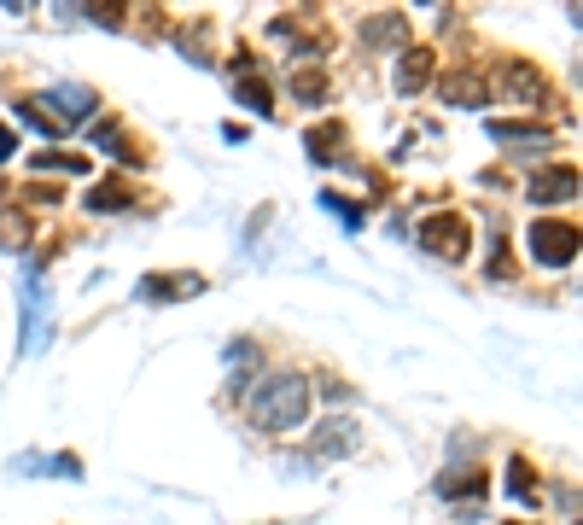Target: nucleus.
Wrapping results in <instances>:
<instances>
[{
  "label": "nucleus",
  "instance_id": "f257e3e1",
  "mask_svg": "<svg viewBox=\"0 0 583 525\" xmlns=\"http://www.w3.org/2000/svg\"><path fill=\"white\" fill-rule=\"evenodd\" d=\"M245 415L257 432H298L309 415V385L298 374H263L257 391L245 397Z\"/></svg>",
  "mask_w": 583,
  "mask_h": 525
},
{
  "label": "nucleus",
  "instance_id": "f03ea898",
  "mask_svg": "<svg viewBox=\"0 0 583 525\" xmlns=\"http://www.w3.org/2000/svg\"><path fill=\"white\" fill-rule=\"evenodd\" d=\"M531 257L543 263V269H566L572 257H578V222H554V216H543V222H531Z\"/></svg>",
  "mask_w": 583,
  "mask_h": 525
},
{
  "label": "nucleus",
  "instance_id": "7ed1b4c3",
  "mask_svg": "<svg viewBox=\"0 0 583 525\" xmlns=\"http://www.w3.org/2000/svg\"><path fill=\"white\" fill-rule=\"evenodd\" d=\"M420 245L432 251V257H467V245H473V228H467V216L461 210H438V216H426L420 222Z\"/></svg>",
  "mask_w": 583,
  "mask_h": 525
},
{
  "label": "nucleus",
  "instance_id": "20e7f679",
  "mask_svg": "<svg viewBox=\"0 0 583 525\" xmlns=\"http://www.w3.org/2000/svg\"><path fill=\"white\" fill-rule=\"evenodd\" d=\"M18 304H24V356H41V345H47V327H53V298H47V286H41V275H24V286H18Z\"/></svg>",
  "mask_w": 583,
  "mask_h": 525
},
{
  "label": "nucleus",
  "instance_id": "39448f33",
  "mask_svg": "<svg viewBox=\"0 0 583 525\" xmlns=\"http://www.w3.org/2000/svg\"><path fill=\"white\" fill-rule=\"evenodd\" d=\"M525 199H531V205H566V199H578V164H549V170H537L525 181Z\"/></svg>",
  "mask_w": 583,
  "mask_h": 525
},
{
  "label": "nucleus",
  "instance_id": "423d86ee",
  "mask_svg": "<svg viewBox=\"0 0 583 525\" xmlns=\"http://www.w3.org/2000/svg\"><path fill=\"white\" fill-rule=\"evenodd\" d=\"M350 450H362V426L356 420H321L315 426V438H309V455L315 461H333V455H350Z\"/></svg>",
  "mask_w": 583,
  "mask_h": 525
},
{
  "label": "nucleus",
  "instance_id": "0eeeda50",
  "mask_svg": "<svg viewBox=\"0 0 583 525\" xmlns=\"http://www.w3.org/2000/svg\"><path fill=\"white\" fill-rule=\"evenodd\" d=\"M502 88H508L514 100H525V105H549L554 100L549 76H543L537 65H525V59H508V65H502Z\"/></svg>",
  "mask_w": 583,
  "mask_h": 525
},
{
  "label": "nucleus",
  "instance_id": "6e6552de",
  "mask_svg": "<svg viewBox=\"0 0 583 525\" xmlns=\"http://www.w3.org/2000/svg\"><path fill=\"white\" fill-rule=\"evenodd\" d=\"M193 292H205V280L199 275H146L135 286L140 304H175V298H193Z\"/></svg>",
  "mask_w": 583,
  "mask_h": 525
},
{
  "label": "nucleus",
  "instance_id": "1a4fd4ad",
  "mask_svg": "<svg viewBox=\"0 0 583 525\" xmlns=\"http://www.w3.org/2000/svg\"><path fill=\"white\" fill-rule=\"evenodd\" d=\"M82 199H88V210H100V216H117V210L135 205V187H129L123 175H105V181H94Z\"/></svg>",
  "mask_w": 583,
  "mask_h": 525
},
{
  "label": "nucleus",
  "instance_id": "9d476101",
  "mask_svg": "<svg viewBox=\"0 0 583 525\" xmlns=\"http://www.w3.org/2000/svg\"><path fill=\"white\" fill-rule=\"evenodd\" d=\"M426 82H432V53L426 47H403V59H397V94L414 100Z\"/></svg>",
  "mask_w": 583,
  "mask_h": 525
},
{
  "label": "nucleus",
  "instance_id": "9b49d317",
  "mask_svg": "<svg viewBox=\"0 0 583 525\" xmlns=\"http://www.w3.org/2000/svg\"><path fill=\"white\" fill-rule=\"evenodd\" d=\"M490 135L514 140L508 152H549V146H554V135L543 129V123H502V117H496V123H490Z\"/></svg>",
  "mask_w": 583,
  "mask_h": 525
},
{
  "label": "nucleus",
  "instance_id": "f8f14e48",
  "mask_svg": "<svg viewBox=\"0 0 583 525\" xmlns=\"http://www.w3.org/2000/svg\"><path fill=\"white\" fill-rule=\"evenodd\" d=\"M362 41H368V47H397V53H403V47H409V18H403V12H379V18L362 24Z\"/></svg>",
  "mask_w": 583,
  "mask_h": 525
},
{
  "label": "nucleus",
  "instance_id": "ddd939ff",
  "mask_svg": "<svg viewBox=\"0 0 583 525\" xmlns=\"http://www.w3.org/2000/svg\"><path fill=\"white\" fill-rule=\"evenodd\" d=\"M438 94H444L449 105H484V100H490V82H484L479 70H449Z\"/></svg>",
  "mask_w": 583,
  "mask_h": 525
},
{
  "label": "nucleus",
  "instance_id": "4468645a",
  "mask_svg": "<svg viewBox=\"0 0 583 525\" xmlns=\"http://www.w3.org/2000/svg\"><path fill=\"white\" fill-rule=\"evenodd\" d=\"M53 100H59V123H76V117H94V105H100V94L94 88H82V82H59L53 88Z\"/></svg>",
  "mask_w": 583,
  "mask_h": 525
},
{
  "label": "nucleus",
  "instance_id": "2eb2a0df",
  "mask_svg": "<svg viewBox=\"0 0 583 525\" xmlns=\"http://www.w3.org/2000/svg\"><path fill=\"white\" fill-rule=\"evenodd\" d=\"M88 140H94L100 152H111V158H123V164H135V158H146V152H140L135 140L123 135V123H111V117H105V123H94V129H88Z\"/></svg>",
  "mask_w": 583,
  "mask_h": 525
},
{
  "label": "nucleus",
  "instance_id": "dca6fc26",
  "mask_svg": "<svg viewBox=\"0 0 583 525\" xmlns=\"http://www.w3.org/2000/svg\"><path fill=\"white\" fill-rule=\"evenodd\" d=\"M286 88H292V100H298V105H327V70H315V65L292 70V76H286Z\"/></svg>",
  "mask_w": 583,
  "mask_h": 525
},
{
  "label": "nucleus",
  "instance_id": "f3484780",
  "mask_svg": "<svg viewBox=\"0 0 583 525\" xmlns=\"http://www.w3.org/2000/svg\"><path fill=\"white\" fill-rule=\"evenodd\" d=\"M35 240V222L24 216L18 205H0V245H12V251H24Z\"/></svg>",
  "mask_w": 583,
  "mask_h": 525
},
{
  "label": "nucleus",
  "instance_id": "a211bd4d",
  "mask_svg": "<svg viewBox=\"0 0 583 525\" xmlns=\"http://www.w3.org/2000/svg\"><path fill=\"white\" fill-rule=\"evenodd\" d=\"M339 140H344V129L339 123H327V129H309V158H315V164H333V158H339Z\"/></svg>",
  "mask_w": 583,
  "mask_h": 525
},
{
  "label": "nucleus",
  "instance_id": "6ab92c4d",
  "mask_svg": "<svg viewBox=\"0 0 583 525\" xmlns=\"http://www.w3.org/2000/svg\"><path fill=\"white\" fill-rule=\"evenodd\" d=\"M18 117L30 123L35 135H47V140H53V135H65V123H59L53 111H41V105H35V100H18Z\"/></svg>",
  "mask_w": 583,
  "mask_h": 525
},
{
  "label": "nucleus",
  "instance_id": "aec40b11",
  "mask_svg": "<svg viewBox=\"0 0 583 525\" xmlns=\"http://www.w3.org/2000/svg\"><path fill=\"white\" fill-rule=\"evenodd\" d=\"M240 105H251L257 117H269V111H275V94H269V82H263V76H245V82H240Z\"/></svg>",
  "mask_w": 583,
  "mask_h": 525
},
{
  "label": "nucleus",
  "instance_id": "412c9836",
  "mask_svg": "<svg viewBox=\"0 0 583 525\" xmlns=\"http://www.w3.org/2000/svg\"><path fill=\"white\" fill-rule=\"evenodd\" d=\"M35 170H41V175H47V170H53V175H82V170H88V158H76V152H35Z\"/></svg>",
  "mask_w": 583,
  "mask_h": 525
},
{
  "label": "nucleus",
  "instance_id": "4be33fe9",
  "mask_svg": "<svg viewBox=\"0 0 583 525\" xmlns=\"http://www.w3.org/2000/svg\"><path fill=\"white\" fill-rule=\"evenodd\" d=\"M508 496H514V502H525V508L537 502V479H531V467H525V461H514V467H508Z\"/></svg>",
  "mask_w": 583,
  "mask_h": 525
},
{
  "label": "nucleus",
  "instance_id": "5701e85b",
  "mask_svg": "<svg viewBox=\"0 0 583 525\" xmlns=\"http://www.w3.org/2000/svg\"><path fill=\"white\" fill-rule=\"evenodd\" d=\"M321 210H333V216H339L350 234H356V228H362V216H368L362 205H350V199H339V193H321Z\"/></svg>",
  "mask_w": 583,
  "mask_h": 525
},
{
  "label": "nucleus",
  "instance_id": "b1692460",
  "mask_svg": "<svg viewBox=\"0 0 583 525\" xmlns=\"http://www.w3.org/2000/svg\"><path fill=\"white\" fill-rule=\"evenodd\" d=\"M438 490H444V496H461V490H467V496H479V490H484V479H479V473H467V479L455 473V479H438Z\"/></svg>",
  "mask_w": 583,
  "mask_h": 525
},
{
  "label": "nucleus",
  "instance_id": "393cba45",
  "mask_svg": "<svg viewBox=\"0 0 583 525\" xmlns=\"http://www.w3.org/2000/svg\"><path fill=\"white\" fill-rule=\"evenodd\" d=\"M24 193V205H53L59 199V187H18Z\"/></svg>",
  "mask_w": 583,
  "mask_h": 525
},
{
  "label": "nucleus",
  "instance_id": "a878e982",
  "mask_svg": "<svg viewBox=\"0 0 583 525\" xmlns=\"http://www.w3.org/2000/svg\"><path fill=\"white\" fill-rule=\"evenodd\" d=\"M12 152H18V135H12V123H0V164H6Z\"/></svg>",
  "mask_w": 583,
  "mask_h": 525
}]
</instances>
